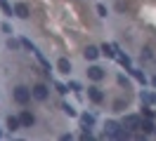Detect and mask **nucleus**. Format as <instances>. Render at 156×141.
<instances>
[{
  "label": "nucleus",
  "mask_w": 156,
  "mask_h": 141,
  "mask_svg": "<svg viewBox=\"0 0 156 141\" xmlns=\"http://www.w3.org/2000/svg\"><path fill=\"white\" fill-rule=\"evenodd\" d=\"M29 99H31V89H26V87H17L14 89V101L17 103H29Z\"/></svg>",
  "instance_id": "1"
},
{
  "label": "nucleus",
  "mask_w": 156,
  "mask_h": 141,
  "mask_svg": "<svg viewBox=\"0 0 156 141\" xmlns=\"http://www.w3.org/2000/svg\"><path fill=\"white\" fill-rule=\"evenodd\" d=\"M48 87H45V85H36V87H33V89H31V96H33V99H36V101H45V99H48Z\"/></svg>",
  "instance_id": "2"
},
{
  "label": "nucleus",
  "mask_w": 156,
  "mask_h": 141,
  "mask_svg": "<svg viewBox=\"0 0 156 141\" xmlns=\"http://www.w3.org/2000/svg\"><path fill=\"white\" fill-rule=\"evenodd\" d=\"M88 96H90V101H95V103L104 101V92H102L99 87H88Z\"/></svg>",
  "instance_id": "3"
},
{
  "label": "nucleus",
  "mask_w": 156,
  "mask_h": 141,
  "mask_svg": "<svg viewBox=\"0 0 156 141\" xmlns=\"http://www.w3.org/2000/svg\"><path fill=\"white\" fill-rule=\"evenodd\" d=\"M88 78H90V80H95V82H99V80L104 78V71H102L99 66H90V68H88Z\"/></svg>",
  "instance_id": "4"
},
{
  "label": "nucleus",
  "mask_w": 156,
  "mask_h": 141,
  "mask_svg": "<svg viewBox=\"0 0 156 141\" xmlns=\"http://www.w3.org/2000/svg\"><path fill=\"white\" fill-rule=\"evenodd\" d=\"M19 122H21V127H31V125L36 122V118H33V113H29V111H21V115H19Z\"/></svg>",
  "instance_id": "5"
},
{
  "label": "nucleus",
  "mask_w": 156,
  "mask_h": 141,
  "mask_svg": "<svg viewBox=\"0 0 156 141\" xmlns=\"http://www.w3.org/2000/svg\"><path fill=\"white\" fill-rule=\"evenodd\" d=\"M14 14H17L19 19H29V5L17 2V5H14Z\"/></svg>",
  "instance_id": "6"
},
{
  "label": "nucleus",
  "mask_w": 156,
  "mask_h": 141,
  "mask_svg": "<svg viewBox=\"0 0 156 141\" xmlns=\"http://www.w3.org/2000/svg\"><path fill=\"white\" fill-rule=\"evenodd\" d=\"M137 125H140V115H126L123 127H128V129H137Z\"/></svg>",
  "instance_id": "7"
},
{
  "label": "nucleus",
  "mask_w": 156,
  "mask_h": 141,
  "mask_svg": "<svg viewBox=\"0 0 156 141\" xmlns=\"http://www.w3.org/2000/svg\"><path fill=\"white\" fill-rule=\"evenodd\" d=\"M83 54H85V59H90V61H95V59L99 56V47H95V45H88V47H85V52H83Z\"/></svg>",
  "instance_id": "8"
},
{
  "label": "nucleus",
  "mask_w": 156,
  "mask_h": 141,
  "mask_svg": "<svg viewBox=\"0 0 156 141\" xmlns=\"http://www.w3.org/2000/svg\"><path fill=\"white\" fill-rule=\"evenodd\" d=\"M137 129H142L144 134H151V132H154V122H151V120H142V118H140V125H137Z\"/></svg>",
  "instance_id": "9"
},
{
  "label": "nucleus",
  "mask_w": 156,
  "mask_h": 141,
  "mask_svg": "<svg viewBox=\"0 0 156 141\" xmlns=\"http://www.w3.org/2000/svg\"><path fill=\"white\" fill-rule=\"evenodd\" d=\"M19 127H21L19 118H14V115H10V118H7V129H10V132H17Z\"/></svg>",
  "instance_id": "10"
},
{
  "label": "nucleus",
  "mask_w": 156,
  "mask_h": 141,
  "mask_svg": "<svg viewBox=\"0 0 156 141\" xmlns=\"http://www.w3.org/2000/svg\"><path fill=\"white\" fill-rule=\"evenodd\" d=\"M57 68L62 71V73H69V71H71V61H69V59H59V61H57Z\"/></svg>",
  "instance_id": "11"
},
{
  "label": "nucleus",
  "mask_w": 156,
  "mask_h": 141,
  "mask_svg": "<svg viewBox=\"0 0 156 141\" xmlns=\"http://www.w3.org/2000/svg\"><path fill=\"white\" fill-rule=\"evenodd\" d=\"M114 49H116L114 45H102V49H99V52H102V54H107L109 59H114V56H116V52H114Z\"/></svg>",
  "instance_id": "12"
},
{
  "label": "nucleus",
  "mask_w": 156,
  "mask_h": 141,
  "mask_svg": "<svg viewBox=\"0 0 156 141\" xmlns=\"http://www.w3.org/2000/svg\"><path fill=\"white\" fill-rule=\"evenodd\" d=\"M80 120H83V125H85V129H90V125H95V115L85 113V115H80Z\"/></svg>",
  "instance_id": "13"
},
{
  "label": "nucleus",
  "mask_w": 156,
  "mask_h": 141,
  "mask_svg": "<svg viewBox=\"0 0 156 141\" xmlns=\"http://www.w3.org/2000/svg\"><path fill=\"white\" fill-rule=\"evenodd\" d=\"M36 56H38V61H40V64L45 66V71H48V73H50V61H48V59H45V56H43V54H40V52H36Z\"/></svg>",
  "instance_id": "14"
},
{
  "label": "nucleus",
  "mask_w": 156,
  "mask_h": 141,
  "mask_svg": "<svg viewBox=\"0 0 156 141\" xmlns=\"http://www.w3.org/2000/svg\"><path fill=\"white\" fill-rule=\"evenodd\" d=\"M7 47H10V49H19L21 42H19V40H14V38H10V40H7Z\"/></svg>",
  "instance_id": "15"
},
{
  "label": "nucleus",
  "mask_w": 156,
  "mask_h": 141,
  "mask_svg": "<svg viewBox=\"0 0 156 141\" xmlns=\"http://www.w3.org/2000/svg\"><path fill=\"white\" fill-rule=\"evenodd\" d=\"M62 108H64V113H66V115H76V108H73V106H69V103H64Z\"/></svg>",
  "instance_id": "16"
},
{
  "label": "nucleus",
  "mask_w": 156,
  "mask_h": 141,
  "mask_svg": "<svg viewBox=\"0 0 156 141\" xmlns=\"http://www.w3.org/2000/svg\"><path fill=\"white\" fill-rule=\"evenodd\" d=\"M123 108H126V103L121 101V99H118V101H114V111H123Z\"/></svg>",
  "instance_id": "17"
},
{
  "label": "nucleus",
  "mask_w": 156,
  "mask_h": 141,
  "mask_svg": "<svg viewBox=\"0 0 156 141\" xmlns=\"http://www.w3.org/2000/svg\"><path fill=\"white\" fill-rule=\"evenodd\" d=\"M97 14L99 17H107V7H104V5H97Z\"/></svg>",
  "instance_id": "18"
},
{
  "label": "nucleus",
  "mask_w": 156,
  "mask_h": 141,
  "mask_svg": "<svg viewBox=\"0 0 156 141\" xmlns=\"http://www.w3.org/2000/svg\"><path fill=\"white\" fill-rule=\"evenodd\" d=\"M118 61L126 66V68H130V59H128V56H118Z\"/></svg>",
  "instance_id": "19"
},
{
  "label": "nucleus",
  "mask_w": 156,
  "mask_h": 141,
  "mask_svg": "<svg viewBox=\"0 0 156 141\" xmlns=\"http://www.w3.org/2000/svg\"><path fill=\"white\" fill-rule=\"evenodd\" d=\"M151 56H154V54H151V49H149V47H147L144 52H142V59H147V61H149V59H151Z\"/></svg>",
  "instance_id": "20"
},
{
  "label": "nucleus",
  "mask_w": 156,
  "mask_h": 141,
  "mask_svg": "<svg viewBox=\"0 0 156 141\" xmlns=\"http://www.w3.org/2000/svg\"><path fill=\"white\" fill-rule=\"evenodd\" d=\"M57 89H59V92H62V94H64V92H66V89H69V87H66V85H62V82H57Z\"/></svg>",
  "instance_id": "21"
},
{
  "label": "nucleus",
  "mask_w": 156,
  "mask_h": 141,
  "mask_svg": "<svg viewBox=\"0 0 156 141\" xmlns=\"http://www.w3.org/2000/svg\"><path fill=\"white\" fill-rule=\"evenodd\" d=\"M21 47H26V49H33V45H31L29 40H21Z\"/></svg>",
  "instance_id": "22"
},
{
  "label": "nucleus",
  "mask_w": 156,
  "mask_h": 141,
  "mask_svg": "<svg viewBox=\"0 0 156 141\" xmlns=\"http://www.w3.org/2000/svg\"><path fill=\"white\" fill-rule=\"evenodd\" d=\"M154 85H156V78H154Z\"/></svg>",
  "instance_id": "23"
}]
</instances>
